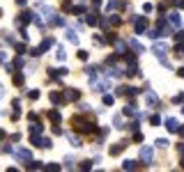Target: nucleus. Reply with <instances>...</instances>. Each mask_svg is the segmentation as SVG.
<instances>
[{
  "label": "nucleus",
  "mask_w": 184,
  "mask_h": 172,
  "mask_svg": "<svg viewBox=\"0 0 184 172\" xmlns=\"http://www.w3.org/2000/svg\"><path fill=\"white\" fill-rule=\"evenodd\" d=\"M141 158L145 163H150V161H152V149H150V147H143V149H141Z\"/></svg>",
  "instance_id": "20e7f679"
},
{
  "label": "nucleus",
  "mask_w": 184,
  "mask_h": 172,
  "mask_svg": "<svg viewBox=\"0 0 184 172\" xmlns=\"http://www.w3.org/2000/svg\"><path fill=\"white\" fill-rule=\"evenodd\" d=\"M168 145H170L168 140H157V147H168Z\"/></svg>",
  "instance_id": "f3484780"
},
{
  "label": "nucleus",
  "mask_w": 184,
  "mask_h": 172,
  "mask_svg": "<svg viewBox=\"0 0 184 172\" xmlns=\"http://www.w3.org/2000/svg\"><path fill=\"white\" fill-rule=\"evenodd\" d=\"M145 101H147V103H150V106H159V96H157V94H154V92H147Z\"/></svg>",
  "instance_id": "423d86ee"
},
{
  "label": "nucleus",
  "mask_w": 184,
  "mask_h": 172,
  "mask_svg": "<svg viewBox=\"0 0 184 172\" xmlns=\"http://www.w3.org/2000/svg\"><path fill=\"white\" fill-rule=\"evenodd\" d=\"M177 2V7H184V0H175Z\"/></svg>",
  "instance_id": "412c9836"
},
{
  "label": "nucleus",
  "mask_w": 184,
  "mask_h": 172,
  "mask_svg": "<svg viewBox=\"0 0 184 172\" xmlns=\"http://www.w3.org/2000/svg\"><path fill=\"white\" fill-rule=\"evenodd\" d=\"M39 12H42V14L46 16V19H53V16H55V9H53V7H46V5H42V7H39Z\"/></svg>",
  "instance_id": "39448f33"
},
{
  "label": "nucleus",
  "mask_w": 184,
  "mask_h": 172,
  "mask_svg": "<svg viewBox=\"0 0 184 172\" xmlns=\"http://www.w3.org/2000/svg\"><path fill=\"white\" fill-rule=\"evenodd\" d=\"M168 21H170V25H179V14H177V12H173Z\"/></svg>",
  "instance_id": "0eeeda50"
},
{
  "label": "nucleus",
  "mask_w": 184,
  "mask_h": 172,
  "mask_svg": "<svg viewBox=\"0 0 184 172\" xmlns=\"http://www.w3.org/2000/svg\"><path fill=\"white\" fill-rule=\"evenodd\" d=\"M134 113H136V106H127L124 108V115H134Z\"/></svg>",
  "instance_id": "ddd939ff"
},
{
  "label": "nucleus",
  "mask_w": 184,
  "mask_h": 172,
  "mask_svg": "<svg viewBox=\"0 0 184 172\" xmlns=\"http://www.w3.org/2000/svg\"><path fill=\"white\" fill-rule=\"evenodd\" d=\"M64 96H67V99H78V92H76V89H74V92H71V89H69V92L64 94Z\"/></svg>",
  "instance_id": "f8f14e48"
},
{
  "label": "nucleus",
  "mask_w": 184,
  "mask_h": 172,
  "mask_svg": "<svg viewBox=\"0 0 184 172\" xmlns=\"http://www.w3.org/2000/svg\"><path fill=\"white\" fill-rule=\"evenodd\" d=\"M182 113H184V106H182Z\"/></svg>",
  "instance_id": "b1692460"
},
{
  "label": "nucleus",
  "mask_w": 184,
  "mask_h": 172,
  "mask_svg": "<svg viewBox=\"0 0 184 172\" xmlns=\"http://www.w3.org/2000/svg\"><path fill=\"white\" fill-rule=\"evenodd\" d=\"M67 39H69V42H74V44H78V35H76L74 30H69V32H67Z\"/></svg>",
  "instance_id": "9d476101"
},
{
  "label": "nucleus",
  "mask_w": 184,
  "mask_h": 172,
  "mask_svg": "<svg viewBox=\"0 0 184 172\" xmlns=\"http://www.w3.org/2000/svg\"><path fill=\"white\" fill-rule=\"evenodd\" d=\"M129 46H131V48H136V51H138V53H141V51H143V48H141V44H138V42H134V39H131V42H129Z\"/></svg>",
  "instance_id": "4468645a"
},
{
  "label": "nucleus",
  "mask_w": 184,
  "mask_h": 172,
  "mask_svg": "<svg viewBox=\"0 0 184 172\" xmlns=\"http://www.w3.org/2000/svg\"><path fill=\"white\" fill-rule=\"evenodd\" d=\"M122 167H124V170H134L136 163H134V161H124V163H122Z\"/></svg>",
  "instance_id": "9b49d317"
},
{
  "label": "nucleus",
  "mask_w": 184,
  "mask_h": 172,
  "mask_svg": "<svg viewBox=\"0 0 184 172\" xmlns=\"http://www.w3.org/2000/svg\"><path fill=\"white\" fill-rule=\"evenodd\" d=\"M14 83H16V85H21V83H23V76H21V73H19V76H14Z\"/></svg>",
  "instance_id": "a211bd4d"
},
{
  "label": "nucleus",
  "mask_w": 184,
  "mask_h": 172,
  "mask_svg": "<svg viewBox=\"0 0 184 172\" xmlns=\"http://www.w3.org/2000/svg\"><path fill=\"white\" fill-rule=\"evenodd\" d=\"M177 76H179V78H184V67H182V69H177Z\"/></svg>",
  "instance_id": "aec40b11"
},
{
  "label": "nucleus",
  "mask_w": 184,
  "mask_h": 172,
  "mask_svg": "<svg viewBox=\"0 0 184 172\" xmlns=\"http://www.w3.org/2000/svg\"><path fill=\"white\" fill-rule=\"evenodd\" d=\"M67 138H69V142H71L74 147H81V138H78V136H71V133H69Z\"/></svg>",
  "instance_id": "6e6552de"
},
{
  "label": "nucleus",
  "mask_w": 184,
  "mask_h": 172,
  "mask_svg": "<svg viewBox=\"0 0 184 172\" xmlns=\"http://www.w3.org/2000/svg\"><path fill=\"white\" fill-rule=\"evenodd\" d=\"M14 156L19 158V161H26V163L32 161V154H30L28 149H16V151H14Z\"/></svg>",
  "instance_id": "f257e3e1"
},
{
  "label": "nucleus",
  "mask_w": 184,
  "mask_h": 172,
  "mask_svg": "<svg viewBox=\"0 0 184 172\" xmlns=\"http://www.w3.org/2000/svg\"><path fill=\"white\" fill-rule=\"evenodd\" d=\"M113 101H115L113 96H104V103H106V106H113Z\"/></svg>",
  "instance_id": "dca6fc26"
},
{
  "label": "nucleus",
  "mask_w": 184,
  "mask_h": 172,
  "mask_svg": "<svg viewBox=\"0 0 184 172\" xmlns=\"http://www.w3.org/2000/svg\"><path fill=\"white\" fill-rule=\"evenodd\" d=\"M166 126L168 131H177V120H166Z\"/></svg>",
  "instance_id": "1a4fd4ad"
},
{
  "label": "nucleus",
  "mask_w": 184,
  "mask_h": 172,
  "mask_svg": "<svg viewBox=\"0 0 184 172\" xmlns=\"http://www.w3.org/2000/svg\"><path fill=\"white\" fill-rule=\"evenodd\" d=\"M64 57H67V55H64V51H62V48H58V60H64Z\"/></svg>",
  "instance_id": "6ab92c4d"
},
{
  "label": "nucleus",
  "mask_w": 184,
  "mask_h": 172,
  "mask_svg": "<svg viewBox=\"0 0 184 172\" xmlns=\"http://www.w3.org/2000/svg\"><path fill=\"white\" fill-rule=\"evenodd\" d=\"M152 53H154L157 57H163L166 53H168V46H166V44H154V46H152Z\"/></svg>",
  "instance_id": "f03ea898"
},
{
  "label": "nucleus",
  "mask_w": 184,
  "mask_h": 172,
  "mask_svg": "<svg viewBox=\"0 0 184 172\" xmlns=\"http://www.w3.org/2000/svg\"><path fill=\"white\" fill-rule=\"evenodd\" d=\"M177 53H179V55H184V46H179V48H177Z\"/></svg>",
  "instance_id": "4be33fe9"
},
{
  "label": "nucleus",
  "mask_w": 184,
  "mask_h": 172,
  "mask_svg": "<svg viewBox=\"0 0 184 172\" xmlns=\"http://www.w3.org/2000/svg\"><path fill=\"white\" fill-rule=\"evenodd\" d=\"M134 21H136V32H138V35H143L145 28H147V21L143 19V16H141V19H134Z\"/></svg>",
  "instance_id": "7ed1b4c3"
},
{
  "label": "nucleus",
  "mask_w": 184,
  "mask_h": 172,
  "mask_svg": "<svg viewBox=\"0 0 184 172\" xmlns=\"http://www.w3.org/2000/svg\"><path fill=\"white\" fill-rule=\"evenodd\" d=\"M179 133H182V136H184V129H182V131H179Z\"/></svg>",
  "instance_id": "5701e85b"
},
{
  "label": "nucleus",
  "mask_w": 184,
  "mask_h": 172,
  "mask_svg": "<svg viewBox=\"0 0 184 172\" xmlns=\"http://www.w3.org/2000/svg\"><path fill=\"white\" fill-rule=\"evenodd\" d=\"M48 117H51L53 122H60V113H51V115H48Z\"/></svg>",
  "instance_id": "2eb2a0df"
}]
</instances>
